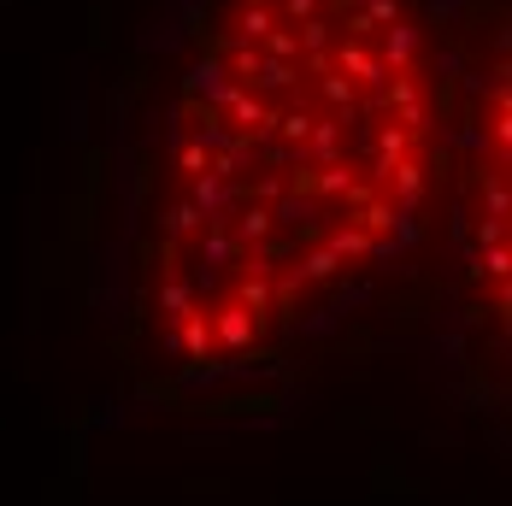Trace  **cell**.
<instances>
[{
  "label": "cell",
  "instance_id": "cell-1",
  "mask_svg": "<svg viewBox=\"0 0 512 506\" xmlns=\"http://www.w3.org/2000/svg\"><path fill=\"white\" fill-rule=\"evenodd\" d=\"M436 153L418 0H206L142 206V324L183 365L271 348L407 248Z\"/></svg>",
  "mask_w": 512,
  "mask_h": 506
}]
</instances>
